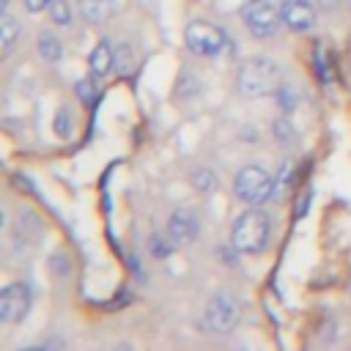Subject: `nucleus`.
Returning <instances> with one entry per match:
<instances>
[{
    "mask_svg": "<svg viewBox=\"0 0 351 351\" xmlns=\"http://www.w3.org/2000/svg\"><path fill=\"white\" fill-rule=\"evenodd\" d=\"M282 88V74L280 66L269 58H247L239 69V90L250 99L258 96H271L280 93Z\"/></svg>",
    "mask_w": 351,
    "mask_h": 351,
    "instance_id": "1",
    "label": "nucleus"
},
{
    "mask_svg": "<svg viewBox=\"0 0 351 351\" xmlns=\"http://www.w3.org/2000/svg\"><path fill=\"white\" fill-rule=\"evenodd\" d=\"M269 233H271V222L266 217V211L261 208H247L236 217L233 228H230V244L236 252H244V255H255L266 247L269 241Z\"/></svg>",
    "mask_w": 351,
    "mask_h": 351,
    "instance_id": "2",
    "label": "nucleus"
},
{
    "mask_svg": "<svg viewBox=\"0 0 351 351\" xmlns=\"http://www.w3.org/2000/svg\"><path fill=\"white\" fill-rule=\"evenodd\" d=\"M233 195H236L239 203L258 206V203H263L274 195V176H269L258 165H247L233 178Z\"/></svg>",
    "mask_w": 351,
    "mask_h": 351,
    "instance_id": "3",
    "label": "nucleus"
},
{
    "mask_svg": "<svg viewBox=\"0 0 351 351\" xmlns=\"http://www.w3.org/2000/svg\"><path fill=\"white\" fill-rule=\"evenodd\" d=\"M239 318H241V307H239V302H236L230 293L219 291V293H214V296L206 302L203 326H206L208 332H214V335H228V332L236 329Z\"/></svg>",
    "mask_w": 351,
    "mask_h": 351,
    "instance_id": "4",
    "label": "nucleus"
},
{
    "mask_svg": "<svg viewBox=\"0 0 351 351\" xmlns=\"http://www.w3.org/2000/svg\"><path fill=\"white\" fill-rule=\"evenodd\" d=\"M241 19H244V27L255 36V38H269L277 33L282 16L280 11L269 3V0H247L241 5Z\"/></svg>",
    "mask_w": 351,
    "mask_h": 351,
    "instance_id": "5",
    "label": "nucleus"
},
{
    "mask_svg": "<svg viewBox=\"0 0 351 351\" xmlns=\"http://www.w3.org/2000/svg\"><path fill=\"white\" fill-rule=\"evenodd\" d=\"M184 44L189 47V52H195V55H200V58H214V55H219V52L225 49L228 38H225V33H222L219 27H214V25L197 19V22H192V25H186V30H184Z\"/></svg>",
    "mask_w": 351,
    "mask_h": 351,
    "instance_id": "6",
    "label": "nucleus"
},
{
    "mask_svg": "<svg viewBox=\"0 0 351 351\" xmlns=\"http://www.w3.org/2000/svg\"><path fill=\"white\" fill-rule=\"evenodd\" d=\"M30 310V291L25 282H11L0 293V318L5 324H16Z\"/></svg>",
    "mask_w": 351,
    "mask_h": 351,
    "instance_id": "7",
    "label": "nucleus"
},
{
    "mask_svg": "<svg viewBox=\"0 0 351 351\" xmlns=\"http://www.w3.org/2000/svg\"><path fill=\"white\" fill-rule=\"evenodd\" d=\"M200 233V222L195 217V211L189 208H176L170 217H167V239H173L176 247H184V244H192Z\"/></svg>",
    "mask_w": 351,
    "mask_h": 351,
    "instance_id": "8",
    "label": "nucleus"
},
{
    "mask_svg": "<svg viewBox=\"0 0 351 351\" xmlns=\"http://www.w3.org/2000/svg\"><path fill=\"white\" fill-rule=\"evenodd\" d=\"M280 16H282L285 27H291L296 33H304L315 25V8L307 0H282Z\"/></svg>",
    "mask_w": 351,
    "mask_h": 351,
    "instance_id": "9",
    "label": "nucleus"
},
{
    "mask_svg": "<svg viewBox=\"0 0 351 351\" xmlns=\"http://www.w3.org/2000/svg\"><path fill=\"white\" fill-rule=\"evenodd\" d=\"M88 66H90V74L93 77H107L110 71H115V47L104 38L93 47L90 58H88Z\"/></svg>",
    "mask_w": 351,
    "mask_h": 351,
    "instance_id": "10",
    "label": "nucleus"
},
{
    "mask_svg": "<svg viewBox=\"0 0 351 351\" xmlns=\"http://www.w3.org/2000/svg\"><path fill=\"white\" fill-rule=\"evenodd\" d=\"M77 11L85 22L99 25L112 14V0H77Z\"/></svg>",
    "mask_w": 351,
    "mask_h": 351,
    "instance_id": "11",
    "label": "nucleus"
},
{
    "mask_svg": "<svg viewBox=\"0 0 351 351\" xmlns=\"http://www.w3.org/2000/svg\"><path fill=\"white\" fill-rule=\"evenodd\" d=\"M16 36H19V25H16V19L11 16V11L5 8V11L0 14V44H3V55H8V52L14 49Z\"/></svg>",
    "mask_w": 351,
    "mask_h": 351,
    "instance_id": "12",
    "label": "nucleus"
},
{
    "mask_svg": "<svg viewBox=\"0 0 351 351\" xmlns=\"http://www.w3.org/2000/svg\"><path fill=\"white\" fill-rule=\"evenodd\" d=\"M38 55L47 60V63H58L63 58V41L55 36V33H41L38 36Z\"/></svg>",
    "mask_w": 351,
    "mask_h": 351,
    "instance_id": "13",
    "label": "nucleus"
},
{
    "mask_svg": "<svg viewBox=\"0 0 351 351\" xmlns=\"http://www.w3.org/2000/svg\"><path fill=\"white\" fill-rule=\"evenodd\" d=\"M47 14L60 27H69L71 25V5H69V0H52L49 8H47Z\"/></svg>",
    "mask_w": 351,
    "mask_h": 351,
    "instance_id": "14",
    "label": "nucleus"
},
{
    "mask_svg": "<svg viewBox=\"0 0 351 351\" xmlns=\"http://www.w3.org/2000/svg\"><path fill=\"white\" fill-rule=\"evenodd\" d=\"M134 69V49L129 44H115V71L129 74Z\"/></svg>",
    "mask_w": 351,
    "mask_h": 351,
    "instance_id": "15",
    "label": "nucleus"
},
{
    "mask_svg": "<svg viewBox=\"0 0 351 351\" xmlns=\"http://www.w3.org/2000/svg\"><path fill=\"white\" fill-rule=\"evenodd\" d=\"M71 129H74V118H71L69 107H60V110L55 112V134H58V137H69Z\"/></svg>",
    "mask_w": 351,
    "mask_h": 351,
    "instance_id": "16",
    "label": "nucleus"
},
{
    "mask_svg": "<svg viewBox=\"0 0 351 351\" xmlns=\"http://www.w3.org/2000/svg\"><path fill=\"white\" fill-rule=\"evenodd\" d=\"M96 93H99V88H96V77H85V80H80L77 82V96H80V101L82 104H93L96 101Z\"/></svg>",
    "mask_w": 351,
    "mask_h": 351,
    "instance_id": "17",
    "label": "nucleus"
},
{
    "mask_svg": "<svg viewBox=\"0 0 351 351\" xmlns=\"http://www.w3.org/2000/svg\"><path fill=\"white\" fill-rule=\"evenodd\" d=\"M148 247H151V255L165 258V255H170V250H173L176 244H173V239H167V241H165L162 236H151V244H148Z\"/></svg>",
    "mask_w": 351,
    "mask_h": 351,
    "instance_id": "18",
    "label": "nucleus"
},
{
    "mask_svg": "<svg viewBox=\"0 0 351 351\" xmlns=\"http://www.w3.org/2000/svg\"><path fill=\"white\" fill-rule=\"evenodd\" d=\"M274 129H277V132H274V137H277L280 143H293V126H291L288 121H277V123H274Z\"/></svg>",
    "mask_w": 351,
    "mask_h": 351,
    "instance_id": "19",
    "label": "nucleus"
},
{
    "mask_svg": "<svg viewBox=\"0 0 351 351\" xmlns=\"http://www.w3.org/2000/svg\"><path fill=\"white\" fill-rule=\"evenodd\" d=\"M49 263H52V271H55L58 277H63V274H69V258H66L63 252H55V255L49 258Z\"/></svg>",
    "mask_w": 351,
    "mask_h": 351,
    "instance_id": "20",
    "label": "nucleus"
},
{
    "mask_svg": "<svg viewBox=\"0 0 351 351\" xmlns=\"http://www.w3.org/2000/svg\"><path fill=\"white\" fill-rule=\"evenodd\" d=\"M195 186L203 189V192L211 189V186H214V173H211V170H200V173H195Z\"/></svg>",
    "mask_w": 351,
    "mask_h": 351,
    "instance_id": "21",
    "label": "nucleus"
},
{
    "mask_svg": "<svg viewBox=\"0 0 351 351\" xmlns=\"http://www.w3.org/2000/svg\"><path fill=\"white\" fill-rule=\"evenodd\" d=\"M22 3H25V8H27L30 14H38V11H47L52 0H22Z\"/></svg>",
    "mask_w": 351,
    "mask_h": 351,
    "instance_id": "22",
    "label": "nucleus"
},
{
    "mask_svg": "<svg viewBox=\"0 0 351 351\" xmlns=\"http://www.w3.org/2000/svg\"><path fill=\"white\" fill-rule=\"evenodd\" d=\"M337 5V0H321V8H335Z\"/></svg>",
    "mask_w": 351,
    "mask_h": 351,
    "instance_id": "23",
    "label": "nucleus"
}]
</instances>
